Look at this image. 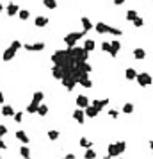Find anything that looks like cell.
Listing matches in <instances>:
<instances>
[{"mask_svg":"<svg viewBox=\"0 0 153 159\" xmlns=\"http://www.w3.org/2000/svg\"><path fill=\"white\" fill-rule=\"evenodd\" d=\"M109 102H111L109 98H102V100H98V98H96V100H93V106L96 107L98 111H102L105 106H109Z\"/></svg>","mask_w":153,"mask_h":159,"instance_id":"8fae6325","label":"cell"},{"mask_svg":"<svg viewBox=\"0 0 153 159\" xmlns=\"http://www.w3.org/2000/svg\"><path fill=\"white\" fill-rule=\"evenodd\" d=\"M38 106H39V104L32 100L31 104L27 106V113H29V115H36V113H38Z\"/></svg>","mask_w":153,"mask_h":159,"instance_id":"d6986e66","label":"cell"},{"mask_svg":"<svg viewBox=\"0 0 153 159\" xmlns=\"http://www.w3.org/2000/svg\"><path fill=\"white\" fill-rule=\"evenodd\" d=\"M118 115H119V113H118L116 109H111V111H109V116L111 118H118Z\"/></svg>","mask_w":153,"mask_h":159,"instance_id":"d590c367","label":"cell"},{"mask_svg":"<svg viewBox=\"0 0 153 159\" xmlns=\"http://www.w3.org/2000/svg\"><path fill=\"white\" fill-rule=\"evenodd\" d=\"M123 113H125V115H132V113H133V104L126 102V104L123 106Z\"/></svg>","mask_w":153,"mask_h":159,"instance_id":"484cf974","label":"cell"},{"mask_svg":"<svg viewBox=\"0 0 153 159\" xmlns=\"http://www.w3.org/2000/svg\"><path fill=\"white\" fill-rule=\"evenodd\" d=\"M82 29H84V31L86 32H89L93 29V27H94V25H93V21L89 20V18H87V16H82Z\"/></svg>","mask_w":153,"mask_h":159,"instance_id":"7c38bea8","label":"cell"},{"mask_svg":"<svg viewBox=\"0 0 153 159\" xmlns=\"http://www.w3.org/2000/svg\"><path fill=\"white\" fill-rule=\"evenodd\" d=\"M84 113H86V116H87V118H96L100 111H98L96 107L93 106V104H89L87 107H84Z\"/></svg>","mask_w":153,"mask_h":159,"instance_id":"ba28073f","label":"cell"},{"mask_svg":"<svg viewBox=\"0 0 153 159\" xmlns=\"http://www.w3.org/2000/svg\"><path fill=\"white\" fill-rule=\"evenodd\" d=\"M14 113H16V111L13 109V106H7V104H5V106L2 107V115H4V116H11V118H13Z\"/></svg>","mask_w":153,"mask_h":159,"instance_id":"2e32d148","label":"cell"},{"mask_svg":"<svg viewBox=\"0 0 153 159\" xmlns=\"http://www.w3.org/2000/svg\"><path fill=\"white\" fill-rule=\"evenodd\" d=\"M4 149H7V145L4 143V139L0 138V150H4Z\"/></svg>","mask_w":153,"mask_h":159,"instance_id":"8d00e7d4","label":"cell"},{"mask_svg":"<svg viewBox=\"0 0 153 159\" xmlns=\"http://www.w3.org/2000/svg\"><path fill=\"white\" fill-rule=\"evenodd\" d=\"M94 29L98 34H105V32H109V25L103 23V21H98V23H94Z\"/></svg>","mask_w":153,"mask_h":159,"instance_id":"4fadbf2b","label":"cell"},{"mask_svg":"<svg viewBox=\"0 0 153 159\" xmlns=\"http://www.w3.org/2000/svg\"><path fill=\"white\" fill-rule=\"evenodd\" d=\"M114 4H116V6H123V4H125V2H126V0H112Z\"/></svg>","mask_w":153,"mask_h":159,"instance_id":"74e56055","label":"cell"},{"mask_svg":"<svg viewBox=\"0 0 153 159\" xmlns=\"http://www.w3.org/2000/svg\"><path fill=\"white\" fill-rule=\"evenodd\" d=\"M5 134H7V127L5 125H0V138H4Z\"/></svg>","mask_w":153,"mask_h":159,"instance_id":"e575fe53","label":"cell"},{"mask_svg":"<svg viewBox=\"0 0 153 159\" xmlns=\"http://www.w3.org/2000/svg\"><path fill=\"white\" fill-rule=\"evenodd\" d=\"M132 23H133V27H137V29H139V27H143V25H144V20L141 18V16H135V18L132 20Z\"/></svg>","mask_w":153,"mask_h":159,"instance_id":"83f0119b","label":"cell"},{"mask_svg":"<svg viewBox=\"0 0 153 159\" xmlns=\"http://www.w3.org/2000/svg\"><path fill=\"white\" fill-rule=\"evenodd\" d=\"M73 118H75V122L77 123H84V120H86V113H84V109L82 107H77V111L73 113Z\"/></svg>","mask_w":153,"mask_h":159,"instance_id":"9c48e42d","label":"cell"},{"mask_svg":"<svg viewBox=\"0 0 153 159\" xmlns=\"http://www.w3.org/2000/svg\"><path fill=\"white\" fill-rule=\"evenodd\" d=\"M13 120L18 122V123H21V122H23V113H14V115H13Z\"/></svg>","mask_w":153,"mask_h":159,"instance_id":"d6a6232c","label":"cell"},{"mask_svg":"<svg viewBox=\"0 0 153 159\" xmlns=\"http://www.w3.org/2000/svg\"><path fill=\"white\" fill-rule=\"evenodd\" d=\"M34 25H36V27H46V25H48V18H46V16H36Z\"/></svg>","mask_w":153,"mask_h":159,"instance_id":"5bb4252c","label":"cell"},{"mask_svg":"<svg viewBox=\"0 0 153 159\" xmlns=\"http://www.w3.org/2000/svg\"><path fill=\"white\" fill-rule=\"evenodd\" d=\"M135 81L139 82V86H141V88H146V86L151 84V75L148 74V72H141V74H137Z\"/></svg>","mask_w":153,"mask_h":159,"instance_id":"5b68a950","label":"cell"},{"mask_svg":"<svg viewBox=\"0 0 153 159\" xmlns=\"http://www.w3.org/2000/svg\"><path fill=\"white\" fill-rule=\"evenodd\" d=\"M102 50L103 52H107V54H111L112 57H116L118 52L121 50V43L116 41V40H114V41H103L102 43Z\"/></svg>","mask_w":153,"mask_h":159,"instance_id":"7a4b0ae2","label":"cell"},{"mask_svg":"<svg viewBox=\"0 0 153 159\" xmlns=\"http://www.w3.org/2000/svg\"><path fill=\"white\" fill-rule=\"evenodd\" d=\"M125 77H126L128 81H135V77H137V72H135L133 68H126V70H125Z\"/></svg>","mask_w":153,"mask_h":159,"instance_id":"ac0fdd59","label":"cell"},{"mask_svg":"<svg viewBox=\"0 0 153 159\" xmlns=\"http://www.w3.org/2000/svg\"><path fill=\"white\" fill-rule=\"evenodd\" d=\"M29 16H31V13H29V9H20L18 11V18H20V20H29Z\"/></svg>","mask_w":153,"mask_h":159,"instance_id":"7402d4cb","label":"cell"},{"mask_svg":"<svg viewBox=\"0 0 153 159\" xmlns=\"http://www.w3.org/2000/svg\"><path fill=\"white\" fill-rule=\"evenodd\" d=\"M135 16H139V14H137V11H133V9L126 11V20H128V21H132Z\"/></svg>","mask_w":153,"mask_h":159,"instance_id":"4dcf8cb0","label":"cell"},{"mask_svg":"<svg viewBox=\"0 0 153 159\" xmlns=\"http://www.w3.org/2000/svg\"><path fill=\"white\" fill-rule=\"evenodd\" d=\"M48 139H50V141L59 139V131H48Z\"/></svg>","mask_w":153,"mask_h":159,"instance_id":"f546056e","label":"cell"},{"mask_svg":"<svg viewBox=\"0 0 153 159\" xmlns=\"http://www.w3.org/2000/svg\"><path fill=\"white\" fill-rule=\"evenodd\" d=\"M109 34H114V36H121L123 31H119V29H116V27H111V25H109Z\"/></svg>","mask_w":153,"mask_h":159,"instance_id":"1f68e13d","label":"cell"},{"mask_svg":"<svg viewBox=\"0 0 153 159\" xmlns=\"http://www.w3.org/2000/svg\"><path fill=\"white\" fill-rule=\"evenodd\" d=\"M150 149H151V152H153V141H150Z\"/></svg>","mask_w":153,"mask_h":159,"instance_id":"ab89813d","label":"cell"},{"mask_svg":"<svg viewBox=\"0 0 153 159\" xmlns=\"http://www.w3.org/2000/svg\"><path fill=\"white\" fill-rule=\"evenodd\" d=\"M75 104H77V107H82V109H84V107L89 106V98H87L86 95H78V97H77V102H75Z\"/></svg>","mask_w":153,"mask_h":159,"instance_id":"30bf717a","label":"cell"},{"mask_svg":"<svg viewBox=\"0 0 153 159\" xmlns=\"http://www.w3.org/2000/svg\"><path fill=\"white\" fill-rule=\"evenodd\" d=\"M78 84H80L82 88H93V81L89 77H82L80 81H78Z\"/></svg>","mask_w":153,"mask_h":159,"instance_id":"ffe728a7","label":"cell"},{"mask_svg":"<svg viewBox=\"0 0 153 159\" xmlns=\"http://www.w3.org/2000/svg\"><path fill=\"white\" fill-rule=\"evenodd\" d=\"M43 98H45V93H43V91H34V95H32V100H34V102L41 104Z\"/></svg>","mask_w":153,"mask_h":159,"instance_id":"44dd1931","label":"cell"},{"mask_svg":"<svg viewBox=\"0 0 153 159\" xmlns=\"http://www.w3.org/2000/svg\"><path fill=\"white\" fill-rule=\"evenodd\" d=\"M2 11H4V7H2V4H0V13H2Z\"/></svg>","mask_w":153,"mask_h":159,"instance_id":"60d3db41","label":"cell"},{"mask_svg":"<svg viewBox=\"0 0 153 159\" xmlns=\"http://www.w3.org/2000/svg\"><path fill=\"white\" fill-rule=\"evenodd\" d=\"M25 50H29V52H41L43 48H45V43L43 41H38V43H25V45H21Z\"/></svg>","mask_w":153,"mask_h":159,"instance_id":"8992f818","label":"cell"},{"mask_svg":"<svg viewBox=\"0 0 153 159\" xmlns=\"http://www.w3.org/2000/svg\"><path fill=\"white\" fill-rule=\"evenodd\" d=\"M84 156H86L87 159H91V157H94V156H96V152H94V150H91V149H87V152H86Z\"/></svg>","mask_w":153,"mask_h":159,"instance_id":"836d02e7","label":"cell"},{"mask_svg":"<svg viewBox=\"0 0 153 159\" xmlns=\"http://www.w3.org/2000/svg\"><path fill=\"white\" fill-rule=\"evenodd\" d=\"M38 115H39V116H46V115H48V106L39 104V106H38Z\"/></svg>","mask_w":153,"mask_h":159,"instance_id":"cb8c5ba5","label":"cell"},{"mask_svg":"<svg viewBox=\"0 0 153 159\" xmlns=\"http://www.w3.org/2000/svg\"><path fill=\"white\" fill-rule=\"evenodd\" d=\"M0 104H4V93L0 91Z\"/></svg>","mask_w":153,"mask_h":159,"instance_id":"f35d334b","label":"cell"},{"mask_svg":"<svg viewBox=\"0 0 153 159\" xmlns=\"http://www.w3.org/2000/svg\"><path fill=\"white\" fill-rule=\"evenodd\" d=\"M43 6H45L46 9H55V7H57V2H55V0H43Z\"/></svg>","mask_w":153,"mask_h":159,"instance_id":"d4e9b609","label":"cell"},{"mask_svg":"<svg viewBox=\"0 0 153 159\" xmlns=\"http://www.w3.org/2000/svg\"><path fill=\"white\" fill-rule=\"evenodd\" d=\"M84 36H86V31H84V29L78 31V32H70V34L64 36V43H66L68 47H75V45L78 43V40H82Z\"/></svg>","mask_w":153,"mask_h":159,"instance_id":"3957f363","label":"cell"},{"mask_svg":"<svg viewBox=\"0 0 153 159\" xmlns=\"http://www.w3.org/2000/svg\"><path fill=\"white\" fill-rule=\"evenodd\" d=\"M133 57H135L137 61L144 59V57H146V50H144V48H135V50H133Z\"/></svg>","mask_w":153,"mask_h":159,"instance_id":"e0dca14e","label":"cell"},{"mask_svg":"<svg viewBox=\"0 0 153 159\" xmlns=\"http://www.w3.org/2000/svg\"><path fill=\"white\" fill-rule=\"evenodd\" d=\"M21 48V43L18 41V40H14V41L11 43L9 47L5 48V52H4V55H2V59L7 63V61H13L14 59V55H16V52Z\"/></svg>","mask_w":153,"mask_h":159,"instance_id":"6da1fadb","label":"cell"},{"mask_svg":"<svg viewBox=\"0 0 153 159\" xmlns=\"http://www.w3.org/2000/svg\"><path fill=\"white\" fill-rule=\"evenodd\" d=\"M16 139L20 143H23V145H29L31 143V138H29V134L25 131H16Z\"/></svg>","mask_w":153,"mask_h":159,"instance_id":"52a82bcc","label":"cell"},{"mask_svg":"<svg viewBox=\"0 0 153 159\" xmlns=\"http://www.w3.org/2000/svg\"><path fill=\"white\" fill-rule=\"evenodd\" d=\"M20 156H21V157H29V156H31V150H29L27 145H23V147L20 149Z\"/></svg>","mask_w":153,"mask_h":159,"instance_id":"f1b7e54d","label":"cell"},{"mask_svg":"<svg viewBox=\"0 0 153 159\" xmlns=\"http://www.w3.org/2000/svg\"><path fill=\"white\" fill-rule=\"evenodd\" d=\"M84 48H86L87 52H93V50L96 48V43L93 41V40H87V41L84 43Z\"/></svg>","mask_w":153,"mask_h":159,"instance_id":"603a6c76","label":"cell"},{"mask_svg":"<svg viewBox=\"0 0 153 159\" xmlns=\"http://www.w3.org/2000/svg\"><path fill=\"white\" fill-rule=\"evenodd\" d=\"M126 150V143L125 141H118V143H112L109 145V156H121L123 152Z\"/></svg>","mask_w":153,"mask_h":159,"instance_id":"277c9868","label":"cell"},{"mask_svg":"<svg viewBox=\"0 0 153 159\" xmlns=\"http://www.w3.org/2000/svg\"><path fill=\"white\" fill-rule=\"evenodd\" d=\"M5 11H7V14H9V16H16V14H18V11H20V7H18L16 4H13V2H11Z\"/></svg>","mask_w":153,"mask_h":159,"instance_id":"9a60e30c","label":"cell"},{"mask_svg":"<svg viewBox=\"0 0 153 159\" xmlns=\"http://www.w3.org/2000/svg\"><path fill=\"white\" fill-rule=\"evenodd\" d=\"M78 145H80L82 149H89V147H91L93 143H91V141H89L87 138H80V141H78Z\"/></svg>","mask_w":153,"mask_h":159,"instance_id":"4316f807","label":"cell"}]
</instances>
